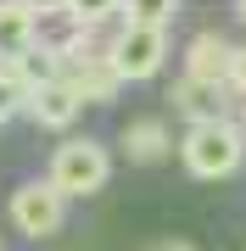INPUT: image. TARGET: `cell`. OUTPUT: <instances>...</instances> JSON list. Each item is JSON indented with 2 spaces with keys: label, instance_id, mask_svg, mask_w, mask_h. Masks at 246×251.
Returning a JSON list of instances; mask_svg holds the SVG:
<instances>
[{
  "label": "cell",
  "instance_id": "cell-12",
  "mask_svg": "<svg viewBox=\"0 0 246 251\" xmlns=\"http://www.w3.org/2000/svg\"><path fill=\"white\" fill-rule=\"evenodd\" d=\"M146 251H196L191 240H157V246H146Z\"/></svg>",
  "mask_w": 246,
  "mask_h": 251
},
{
  "label": "cell",
  "instance_id": "cell-1",
  "mask_svg": "<svg viewBox=\"0 0 246 251\" xmlns=\"http://www.w3.org/2000/svg\"><path fill=\"white\" fill-rule=\"evenodd\" d=\"M179 162L191 168V179H229L246 162V128L219 117V123H196L179 140Z\"/></svg>",
  "mask_w": 246,
  "mask_h": 251
},
{
  "label": "cell",
  "instance_id": "cell-6",
  "mask_svg": "<svg viewBox=\"0 0 246 251\" xmlns=\"http://www.w3.org/2000/svg\"><path fill=\"white\" fill-rule=\"evenodd\" d=\"M229 67H235V45H229L224 34H196L191 50H185V78L196 84H229Z\"/></svg>",
  "mask_w": 246,
  "mask_h": 251
},
{
  "label": "cell",
  "instance_id": "cell-3",
  "mask_svg": "<svg viewBox=\"0 0 246 251\" xmlns=\"http://www.w3.org/2000/svg\"><path fill=\"white\" fill-rule=\"evenodd\" d=\"M107 56H112V67L123 73V84H146V78H157V67L168 62V28L129 23V28L112 34Z\"/></svg>",
  "mask_w": 246,
  "mask_h": 251
},
{
  "label": "cell",
  "instance_id": "cell-8",
  "mask_svg": "<svg viewBox=\"0 0 246 251\" xmlns=\"http://www.w3.org/2000/svg\"><path fill=\"white\" fill-rule=\"evenodd\" d=\"M67 84H73L84 100H112V95L123 90V73L112 67V56H107V50H90V56H79V62H73Z\"/></svg>",
  "mask_w": 246,
  "mask_h": 251
},
{
  "label": "cell",
  "instance_id": "cell-13",
  "mask_svg": "<svg viewBox=\"0 0 246 251\" xmlns=\"http://www.w3.org/2000/svg\"><path fill=\"white\" fill-rule=\"evenodd\" d=\"M241 17H246V0H241Z\"/></svg>",
  "mask_w": 246,
  "mask_h": 251
},
{
  "label": "cell",
  "instance_id": "cell-5",
  "mask_svg": "<svg viewBox=\"0 0 246 251\" xmlns=\"http://www.w3.org/2000/svg\"><path fill=\"white\" fill-rule=\"evenodd\" d=\"M79 112H84V95L67 78H45L28 90V117L39 128H67V123H79Z\"/></svg>",
  "mask_w": 246,
  "mask_h": 251
},
{
  "label": "cell",
  "instance_id": "cell-7",
  "mask_svg": "<svg viewBox=\"0 0 246 251\" xmlns=\"http://www.w3.org/2000/svg\"><path fill=\"white\" fill-rule=\"evenodd\" d=\"M34 50H39V11L6 0L0 6V62H17V56H34Z\"/></svg>",
  "mask_w": 246,
  "mask_h": 251
},
{
  "label": "cell",
  "instance_id": "cell-4",
  "mask_svg": "<svg viewBox=\"0 0 246 251\" xmlns=\"http://www.w3.org/2000/svg\"><path fill=\"white\" fill-rule=\"evenodd\" d=\"M6 206H11L17 234H28V240H51V234L62 229V218H67V196H62L51 179H28V184H17Z\"/></svg>",
  "mask_w": 246,
  "mask_h": 251
},
{
  "label": "cell",
  "instance_id": "cell-9",
  "mask_svg": "<svg viewBox=\"0 0 246 251\" xmlns=\"http://www.w3.org/2000/svg\"><path fill=\"white\" fill-rule=\"evenodd\" d=\"M224 90H229V84L179 78V84H173V112L191 117V128H196V123H219V117H224Z\"/></svg>",
  "mask_w": 246,
  "mask_h": 251
},
{
  "label": "cell",
  "instance_id": "cell-10",
  "mask_svg": "<svg viewBox=\"0 0 246 251\" xmlns=\"http://www.w3.org/2000/svg\"><path fill=\"white\" fill-rule=\"evenodd\" d=\"M168 123L163 117H135V123L123 128V156L140 162V168H151V162H168Z\"/></svg>",
  "mask_w": 246,
  "mask_h": 251
},
{
  "label": "cell",
  "instance_id": "cell-2",
  "mask_svg": "<svg viewBox=\"0 0 246 251\" xmlns=\"http://www.w3.org/2000/svg\"><path fill=\"white\" fill-rule=\"evenodd\" d=\"M107 179H112V156H107L101 140H62L51 151V184L62 190L67 201L107 190Z\"/></svg>",
  "mask_w": 246,
  "mask_h": 251
},
{
  "label": "cell",
  "instance_id": "cell-11",
  "mask_svg": "<svg viewBox=\"0 0 246 251\" xmlns=\"http://www.w3.org/2000/svg\"><path fill=\"white\" fill-rule=\"evenodd\" d=\"M229 84H235V90L246 95V45L235 50V67H229Z\"/></svg>",
  "mask_w": 246,
  "mask_h": 251
}]
</instances>
